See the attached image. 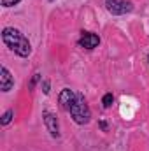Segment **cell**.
<instances>
[{
    "label": "cell",
    "mask_w": 149,
    "mask_h": 151,
    "mask_svg": "<svg viewBox=\"0 0 149 151\" xmlns=\"http://www.w3.org/2000/svg\"><path fill=\"white\" fill-rule=\"evenodd\" d=\"M12 88H14V76L9 72V69L5 65H2L0 67V90L4 93H7Z\"/></svg>",
    "instance_id": "7"
},
{
    "label": "cell",
    "mask_w": 149,
    "mask_h": 151,
    "mask_svg": "<svg viewBox=\"0 0 149 151\" xmlns=\"http://www.w3.org/2000/svg\"><path fill=\"white\" fill-rule=\"evenodd\" d=\"M105 9L111 12L112 16H123L133 11L132 2L126 0H105Z\"/></svg>",
    "instance_id": "3"
},
{
    "label": "cell",
    "mask_w": 149,
    "mask_h": 151,
    "mask_svg": "<svg viewBox=\"0 0 149 151\" xmlns=\"http://www.w3.org/2000/svg\"><path fill=\"white\" fill-rule=\"evenodd\" d=\"M40 79H42V74H40V72H35V74L32 76V81H30L28 88H30V90H34V88H35V84H37Z\"/></svg>",
    "instance_id": "10"
},
{
    "label": "cell",
    "mask_w": 149,
    "mask_h": 151,
    "mask_svg": "<svg viewBox=\"0 0 149 151\" xmlns=\"http://www.w3.org/2000/svg\"><path fill=\"white\" fill-rule=\"evenodd\" d=\"M112 104H114V95L109 91V93H105V95L102 97V106H104V109H109Z\"/></svg>",
    "instance_id": "9"
},
{
    "label": "cell",
    "mask_w": 149,
    "mask_h": 151,
    "mask_svg": "<svg viewBox=\"0 0 149 151\" xmlns=\"http://www.w3.org/2000/svg\"><path fill=\"white\" fill-rule=\"evenodd\" d=\"M49 2H54V0H49Z\"/></svg>",
    "instance_id": "14"
},
{
    "label": "cell",
    "mask_w": 149,
    "mask_h": 151,
    "mask_svg": "<svg viewBox=\"0 0 149 151\" xmlns=\"http://www.w3.org/2000/svg\"><path fill=\"white\" fill-rule=\"evenodd\" d=\"M12 116H14V111L12 109H7L5 113L2 114V119H0V123H2V127H7L11 121H12Z\"/></svg>",
    "instance_id": "8"
},
{
    "label": "cell",
    "mask_w": 149,
    "mask_h": 151,
    "mask_svg": "<svg viewBox=\"0 0 149 151\" xmlns=\"http://www.w3.org/2000/svg\"><path fill=\"white\" fill-rule=\"evenodd\" d=\"M21 0H0V4L4 5V7H14V5H18Z\"/></svg>",
    "instance_id": "12"
},
{
    "label": "cell",
    "mask_w": 149,
    "mask_h": 151,
    "mask_svg": "<svg viewBox=\"0 0 149 151\" xmlns=\"http://www.w3.org/2000/svg\"><path fill=\"white\" fill-rule=\"evenodd\" d=\"M42 91H44V95H49V91H51V83H49V79H44V81H42Z\"/></svg>",
    "instance_id": "11"
},
{
    "label": "cell",
    "mask_w": 149,
    "mask_h": 151,
    "mask_svg": "<svg viewBox=\"0 0 149 151\" xmlns=\"http://www.w3.org/2000/svg\"><path fill=\"white\" fill-rule=\"evenodd\" d=\"M2 40H4V44L12 53H16L21 58H28L32 55V44H30V40L27 39V35L21 30H18L14 27H5L2 30Z\"/></svg>",
    "instance_id": "1"
},
{
    "label": "cell",
    "mask_w": 149,
    "mask_h": 151,
    "mask_svg": "<svg viewBox=\"0 0 149 151\" xmlns=\"http://www.w3.org/2000/svg\"><path fill=\"white\" fill-rule=\"evenodd\" d=\"M42 119H44V125H46L47 132L51 134V137L58 139V137H60V125H58V118H56V114L46 109V111H42Z\"/></svg>",
    "instance_id": "4"
},
{
    "label": "cell",
    "mask_w": 149,
    "mask_h": 151,
    "mask_svg": "<svg viewBox=\"0 0 149 151\" xmlns=\"http://www.w3.org/2000/svg\"><path fill=\"white\" fill-rule=\"evenodd\" d=\"M98 125H100V128H102L104 132H107V128H109V127H107V121H104V119H100V121H98Z\"/></svg>",
    "instance_id": "13"
},
{
    "label": "cell",
    "mask_w": 149,
    "mask_h": 151,
    "mask_svg": "<svg viewBox=\"0 0 149 151\" xmlns=\"http://www.w3.org/2000/svg\"><path fill=\"white\" fill-rule=\"evenodd\" d=\"M98 44H100V37L93 32H81V37L77 40V46L82 49H88V51L95 49Z\"/></svg>",
    "instance_id": "5"
},
{
    "label": "cell",
    "mask_w": 149,
    "mask_h": 151,
    "mask_svg": "<svg viewBox=\"0 0 149 151\" xmlns=\"http://www.w3.org/2000/svg\"><path fill=\"white\" fill-rule=\"evenodd\" d=\"M148 62H149V56H148Z\"/></svg>",
    "instance_id": "15"
},
{
    "label": "cell",
    "mask_w": 149,
    "mask_h": 151,
    "mask_svg": "<svg viewBox=\"0 0 149 151\" xmlns=\"http://www.w3.org/2000/svg\"><path fill=\"white\" fill-rule=\"evenodd\" d=\"M69 113H70L72 119H74L77 125H86V123H90V119H91V109H90V106L86 104L82 93H77V99H75V102L72 104V107H70Z\"/></svg>",
    "instance_id": "2"
},
{
    "label": "cell",
    "mask_w": 149,
    "mask_h": 151,
    "mask_svg": "<svg viewBox=\"0 0 149 151\" xmlns=\"http://www.w3.org/2000/svg\"><path fill=\"white\" fill-rule=\"evenodd\" d=\"M75 99H77V93L72 91L70 88H63L62 90V93L58 95V102H60V106H62V109L63 111H70V107H72V104L75 102Z\"/></svg>",
    "instance_id": "6"
}]
</instances>
